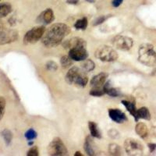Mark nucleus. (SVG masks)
I'll list each match as a JSON object with an SVG mask.
<instances>
[{"label": "nucleus", "mask_w": 156, "mask_h": 156, "mask_svg": "<svg viewBox=\"0 0 156 156\" xmlns=\"http://www.w3.org/2000/svg\"><path fill=\"white\" fill-rule=\"evenodd\" d=\"M70 33V28L64 23H55L45 30L41 37V41L44 46L48 48L55 47L62 43L68 34Z\"/></svg>", "instance_id": "f257e3e1"}, {"label": "nucleus", "mask_w": 156, "mask_h": 156, "mask_svg": "<svg viewBox=\"0 0 156 156\" xmlns=\"http://www.w3.org/2000/svg\"><path fill=\"white\" fill-rule=\"evenodd\" d=\"M138 60L147 66H154L156 64V51L152 44H142L138 49Z\"/></svg>", "instance_id": "f03ea898"}, {"label": "nucleus", "mask_w": 156, "mask_h": 156, "mask_svg": "<svg viewBox=\"0 0 156 156\" xmlns=\"http://www.w3.org/2000/svg\"><path fill=\"white\" fill-rule=\"evenodd\" d=\"M66 81L69 84H75L77 87H85L88 82V78L85 71L76 66L70 68L66 76Z\"/></svg>", "instance_id": "7ed1b4c3"}, {"label": "nucleus", "mask_w": 156, "mask_h": 156, "mask_svg": "<svg viewBox=\"0 0 156 156\" xmlns=\"http://www.w3.org/2000/svg\"><path fill=\"white\" fill-rule=\"evenodd\" d=\"M94 56L102 62H113L118 58V53L112 47L102 45L96 50Z\"/></svg>", "instance_id": "20e7f679"}, {"label": "nucleus", "mask_w": 156, "mask_h": 156, "mask_svg": "<svg viewBox=\"0 0 156 156\" xmlns=\"http://www.w3.org/2000/svg\"><path fill=\"white\" fill-rule=\"evenodd\" d=\"M17 38V31L13 29L7 28L0 20V44H9L16 41Z\"/></svg>", "instance_id": "39448f33"}, {"label": "nucleus", "mask_w": 156, "mask_h": 156, "mask_svg": "<svg viewBox=\"0 0 156 156\" xmlns=\"http://www.w3.org/2000/svg\"><path fill=\"white\" fill-rule=\"evenodd\" d=\"M48 152L50 155L62 156L67 155L68 151L62 140L58 137L54 139L48 145Z\"/></svg>", "instance_id": "423d86ee"}, {"label": "nucleus", "mask_w": 156, "mask_h": 156, "mask_svg": "<svg viewBox=\"0 0 156 156\" xmlns=\"http://www.w3.org/2000/svg\"><path fill=\"white\" fill-rule=\"evenodd\" d=\"M45 27L44 26L34 27L26 33L23 37V42L24 44H34L43 37Z\"/></svg>", "instance_id": "0eeeda50"}, {"label": "nucleus", "mask_w": 156, "mask_h": 156, "mask_svg": "<svg viewBox=\"0 0 156 156\" xmlns=\"http://www.w3.org/2000/svg\"><path fill=\"white\" fill-rule=\"evenodd\" d=\"M124 147L126 153L129 155H140L144 151V147L142 144L136 139H126L124 142Z\"/></svg>", "instance_id": "6e6552de"}, {"label": "nucleus", "mask_w": 156, "mask_h": 156, "mask_svg": "<svg viewBox=\"0 0 156 156\" xmlns=\"http://www.w3.org/2000/svg\"><path fill=\"white\" fill-rule=\"evenodd\" d=\"M112 44L115 48L122 51H128L133 47V39L126 36L117 35L112 39Z\"/></svg>", "instance_id": "1a4fd4ad"}, {"label": "nucleus", "mask_w": 156, "mask_h": 156, "mask_svg": "<svg viewBox=\"0 0 156 156\" xmlns=\"http://www.w3.org/2000/svg\"><path fill=\"white\" fill-rule=\"evenodd\" d=\"M69 56L73 61H83L87 58L88 53L86 48H73L69 49Z\"/></svg>", "instance_id": "9d476101"}, {"label": "nucleus", "mask_w": 156, "mask_h": 156, "mask_svg": "<svg viewBox=\"0 0 156 156\" xmlns=\"http://www.w3.org/2000/svg\"><path fill=\"white\" fill-rule=\"evenodd\" d=\"M86 41L80 37H72L69 40L65 41L63 43L64 48L69 49L73 48H86Z\"/></svg>", "instance_id": "9b49d317"}, {"label": "nucleus", "mask_w": 156, "mask_h": 156, "mask_svg": "<svg viewBox=\"0 0 156 156\" xmlns=\"http://www.w3.org/2000/svg\"><path fill=\"white\" fill-rule=\"evenodd\" d=\"M108 115L110 118L116 123H122L127 120L126 115H125L124 112L117 108H110L108 110Z\"/></svg>", "instance_id": "f8f14e48"}, {"label": "nucleus", "mask_w": 156, "mask_h": 156, "mask_svg": "<svg viewBox=\"0 0 156 156\" xmlns=\"http://www.w3.org/2000/svg\"><path fill=\"white\" fill-rule=\"evenodd\" d=\"M108 74L106 73H100L96 76H93V78L90 80V84L91 87L94 88H101L104 86L105 83L106 82Z\"/></svg>", "instance_id": "ddd939ff"}, {"label": "nucleus", "mask_w": 156, "mask_h": 156, "mask_svg": "<svg viewBox=\"0 0 156 156\" xmlns=\"http://www.w3.org/2000/svg\"><path fill=\"white\" fill-rule=\"evenodd\" d=\"M55 19L54 16V12L52 9H48L45 11L42 12L38 16V20L40 23H43L44 24H48L51 23Z\"/></svg>", "instance_id": "4468645a"}, {"label": "nucleus", "mask_w": 156, "mask_h": 156, "mask_svg": "<svg viewBox=\"0 0 156 156\" xmlns=\"http://www.w3.org/2000/svg\"><path fill=\"white\" fill-rule=\"evenodd\" d=\"M103 90H104L105 94L111 96V97H117V96L120 95V92L119 91V90L116 88H114L110 81L105 82L104 86H103Z\"/></svg>", "instance_id": "2eb2a0df"}, {"label": "nucleus", "mask_w": 156, "mask_h": 156, "mask_svg": "<svg viewBox=\"0 0 156 156\" xmlns=\"http://www.w3.org/2000/svg\"><path fill=\"white\" fill-rule=\"evenodd\" d=\"M140 119H147V120H149V119H151L150 112H149V110L147 108H145V107H142V108H139L136 111V115L135 117V121L137 122Z\"/></svg>", "instance_id": "dca6fc26"}, {"label": "nucleus", "mask_w": 156, "mask_h": 156, "mask_svg": "<svg viewBox=\"0 0 156 156\" xmlns=\"http://www.w3.org/2000/svg\"><path fill=\"white\" fill-rule=\"evenodd\" d=\"M135 130H136V133L142 138L146 137L147 136V133H148V129H147V126L143 122H138L135 127Z\"/></svg>", "instance_id": "f3484780"}, {"label": "nucleus", "mask_w": 156, "mask_h": 156, "mask_svg": "<svg viewBox=\"0 0 156 156\" xmlns=\"http://www.w3.org/2000/svg\"><path fill=\"white\" fill-rule=\"evenodd\" d=\"M12 12V6L9 3H0V17H5Z\"/></svg>", "instance_id": "a211bd4d"}, {"label": "nucleus", "mask_w": 156, "mask_h": 156, "mask_svg": "<svg viewBox=\"0 0 156 156\" xmlns=\"http://www.w3.org/2000/svg\"><path fill=\"white\" fill-rule=\"evenodd\" d=\"M81 68L85 72H90L95 68V64L90 58H86L81 62Z\"/></svg>", "instance_id": "6ab92c4d"}, {"label": "nucleus", "mask_w": 156, "mask_h": 156, "mask_svg": "<svg viewBox=\"0 0 156 156\" xmlns=\"http://www.w3.org/2000/svg\"><path fill=\"white\" fill-rule=\"evenodd\" d=\"M88 127L89 129H90V134L91 136H94V137H96V138H101V134L100 133L99 129L98 128V126L96 123H94V122H88Z\"/></svg>", "instance_id": "aec40b11"}, {"label": "nucleus", "mask_w": 156, "mask_h": 156, "mask_svg": "<svg viewBox=\"0 0 156 156\" xmlns=\"http://www.w3.org/2000/svg\"><path fill=\"white\" fill-rule=\"evenodd\" d=\"M122 105H124L126 107V108L127 109L128 112L129 113L131 114L133 117H136V111L137 109L136 108V105H135V103L132 102V101H122Z\"/></svg>", "instance_id": "412c9836"}, {"label": "nucleus", "mask_w": 156, "mask_h": 156, "mask_svg": "<svg viewBox=\"0 0 156 156\" xmlns=\"http://www.w3.org/2000/svg\"><path fill=\"white\" fill-rule=\"evenodd\" d=\"M84 150H85L86 153H87L88 155H94L95 153H94V150L92 147V140L91 139L87 136L86 138L85 142H84Z\"/></svg>", "instance_id": "4be33fe9"}, {"label": "nucleus", "mask_w": 156, "mask_h": 156, "mask_svg": "<svg viewBox=\"0 0 156 156\" xmlns=\"http://www.w3.org/2000/svg\"><path fill=\"white\" fill-rule=\"evenodd\" d=\"M108 151H109L110 154H112V155H121L122 154L120 147L116 144H110L108 146Z\"/></svg>", "instance_id": "5701e85b"}, {"label": "nucleus", "mask_w": 156, "mask_h": 156, "mask_svg": "<svg viewBox=\"0 0 156 156\" xmlns=\"http://www.w3.org/2000/svg\"><path fill=\"white\" fill-rule=\"evenodd\" d=\"M87 27V20L86 17H83L82 19L78 20L75 23L74 27L77 30H85Z\"/></svg>", "instance_id": "b1692460"}, {"label": "nucleus", "mask_w": 156, "mask_h": 156, "mask_svg": "<svg viewBox=\"0 0 156 156\" xmlns=\"http://www.w3.org/2000/svg\"><path fill=\"white\" fill-rule=\"evenodd\" d=\"M2 134V137H3L4 140H5V143L6 144V145H9V144L11 143L12 141V133L10 130L7 129H3L1 133Z\"/></svg>", "instance_id": "393cba45"}, {"label": "nucleus", "mask_w": 156, "mask_h": 156, "mask_svg": "<svg viewBox=\"0 0 156 156\" xmlns=\"http://www.w3.org/2000/svg\"><path fill=\"white\" fill-rule=\"evenodd\" d=\"M73 59L69 56V55H64L61 58L60 62L61 65H62V67L64 68H67L69 67L71 65H73Z\"/></svg>", "instance_id": "a878e982"}, {"label": "nucleus", "mask_w": 156, "mask_h": 156, "mask_svg": "<svg viewBox=\"0 0 156 156\" xmlns=\"http://www.w3.org/2000/svg\"><path fill=\"white\" fill-rule=\"evenodd\" d=\"M37 136V133L34 129H28L26 133H25V137L28 140H34V138H36Z\"/></svg>", "instance_id": "bb28decb"}, {"label": "nucleus", "mask_w": 156, "mask_h": 156, "mask_svg": "<svg viewBox=\"0 0 156 156\" xmlns=\"http://www.w3.org/2000/svg\"><path fill=\"white\" fill-rule=\"evenodd\" d=\"M5 100L3 97H0V120L2 119L5 113Z\"/></svg>", "instance_id": "cd10ccee"}, {"label": "nucleus", "mask_w": 156, "mask_h": 156, "mask_svg": "<svg viewBox=\"0 0 156 156\" xmlns=\"http://www.w3.org/2000/svg\"><path fill=\"white\" fill-rule=\"evenodd\" d=\"M105 93L104 91V90L101 88H94L90 90V94L92 96H95V97H100V96L104 95Z\"/></svg>", "instance_id": "c85d7f7f"}, {"label": "nucleus", "mask_w": 156, "mask_h": 156, "mask_svg": "<svg viewBox=\"0 0 156 156\" xmlns=\"http://www.w3.org/2000/svg\"><path fill=\"white\" fill-rule=\"evenodd\" d=\"M45 67L49 71H55L58 69V65L53 61H48L45 65Z\"/></svg>", "instance_id": "c756f323"}, {"label": "nucleus", "mask_w": 156, "mask_h": 156, "mask_svg": "<svg viewBox=\"0 0 156 156\" xmlns=\"http://www.w3.org/2000/svg\"><path fill=\"white\" fill-rule=\"evenodd\" d=\"M108 16H100L99 17H98L97 19L94 20L93 25H94V26H97V25L101 24V23H104V22H105L107 19H108Z\"/></svg>", "instance_id": "7c9ffc66"}, {"label": "nucleus", "mask_w": 156, "mask_h": 156, "mask_svg": "<svg viewBox=\"0 0 156 156\" xmlns=\"http://www.w3.org/2000/svg\"><path fill=\"white\" fill-rule=\"evenodd\" d=\"M27 156H37L39 155V151H38V149L36 146L34 147H32L28 151L27 154Z\"/></svg>", "instance_id": "2f4dec72"}, {"label": "nucleus", "mask_w": 156, "mask_h": 156, "mask_svg": "<svg viewBox=\"0 0 156 156\" xmlns=\"http://www.w3.org/2000/svg\"><path fill=\"white\" fill-rule=\"evenodd\" d=\"M122 2H123V0H112V5L114 7H118L122 3Z\"/></svg>", "instance_id": "473e14b6"}, {"label": "nucleus", "mask_w": 156, "mask_h": 156, "mask_svg": "<svg viewBox=\"0 0 156 156\" xmlns=\"http://www.w3.org/2000/svg\"><path fill=\"white\" fill-rule=\"evenodd\" d=\"M80 0H66V2L68 4H72V5H76L79 3Z\"/></svg>", "instance_id": "72a5a7b5"}, {"label": "nucleus", "mask_w": 156, "mask_h": 156, "mask_svg": "<svg viewBox=\"0 0 156 156\" xmlns=\"http://www.w3.org/2000/svg\"><path fill=\"white\" fill-rule=\"evenodd\" d=\"M148 146H149V149H150V151H151V152L154 151V150L155 149V147H156V144H153V143H151V144H149Z\"/></svg>", "instance_id": "f704fd0d"}, {"label": "nucleus", "mask_w": 156, "mask_h": 156, "mask_svg": "<svg viewBox=\"0 0 156 156\" xmlns=\"http://www.w3.org/2000/svg\"><path fill=\"white\" fill-rule=\"evenodd\" d=\"M74 155H75V156H76V155L82 156V155H83V154H80V151H77V152H76V153H75V154H74Z\"/></svg>", "instance_id": "c9c22d12"}, {"label": "nucleus", "mask_w": 156, "mask_h": 156, "mask_svg": "<svg viewBox=\"0 0 156 156\" xmlns=\"http://www.w3.org/2000/svg\"><path fill=\"white\" fill-rule=\"evenodd\" d=\"M86 1L88 2H90V3H93V2H94V0H86Z\"/></svg>", "instance_id": "e433bc0d"}]
</instances>
